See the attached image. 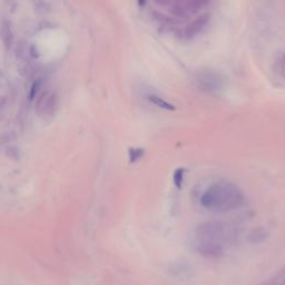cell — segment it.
I'll list each match as a JSON object with an SVG mask.
<instances>
[{
    "instance_id": "8",
    "label": "cell",
    "mask_w": 285,
    "mask_h": 285,
    "mask_svg": "<svg viewBox=\"0 0 285 285\" xmlns=\"http://www.w3.org/2000/svg\"><path fill=\"white\" fill-rule=\"evenodd\" d=\"M269 238V233L264 227H256L253 228L252 231L247 235V241L251 244H261L266 241Z\"/></svg>"
},
{
    "instance_id": "3",
    "label": "cell",
    "mask_w": 285,
    "mask_h": 285,
    "mask_svg": "<svg viewBox=\"0 0 285 285\" xmlns=\"http://www.w3.org/2000/svg\"><path fill=\"white\" fill-rule=\"evenodd\" d=\"M197 241L216 242V243H225L233 236L229 232V227L222 222L208 221L199 224L195 231Z\"/></svg>"
},
{
    "instance_id": "14",
    "label": "cell",
    "mask_w": 285,
    "mask_h": 285,
    "mask_svg": "<svg viewBox=\"0 0 285 285\" xmlns=\"http://www.w3.org/2000/svg\"><path fill=\"white\" fill-rule=\"evenodd\" d=\"M275 69L277 74L285 80V54H281L275 62Z\"/></svg>"
},
{
    "instance_id": "12",
    "label": "cell",
    "mask_w": 285,
    "mask_h": 285,
    "mask_svg": "<svg viewBox=\"0 0 285 285\" xmlns=\"http://www.w3.org/2000/svg\"><path fill=\"white\" fill-rule=\"evenodd\" d=\"M44 89L42 88V81L40 80V78H38V80H36L33 85H32V87H30V92H29V98L30 99H35L36 97L38 96V94L41 92V90Z\"/></svg>"
},
{
    "instance_id": "13",
    "label": "cell",
    "mask_w": 285,
    "mask_h": 285,
    "mask_svg": "<svg viewBox=\"0 0 285 285\" xmlns=\"http://www.w3.org/2000/svg\"><path fill=\"white\" fill-rule=\"evenodd\" d=\"M144 154H145V150L143 148H139V147L131 148L129 149V162L132 164L138 162L144 156Z\"/></svg>"
},
{
    "instance_id": "4",
    "label": "cell",
    "mask_w": 285,
    "mask_h": 285,
    "mask_svg": "<svg viewBox=\"0 0 285 285\" xmlns=\"http://www.w3.org/2000/svg\"><path fill=\"white\" fill-rule=\"evenodd\" d=\"M58 107V95L54 89L44 88L36 97V112L41 118L53 117Z\"/></svg>"
},
{
    "instance_id": "7",
    "label": "cell",
    "mask_w": 285,
    "mask_h": 285,
    "mask_svg": "<svg viewBox=\"0 0 285 285\" xmlns=\"http://www.w3.org/2000/svg\"><path fill=\"white\" fill-rule=\"evenodd\" d=\"M0 39H2L4 47L7 50H9L10 48L13 47L15 34L13 27H11V23L6 19H3L2 22H0Z\"/></svg>"
},
{
    "instance_id": "10",
    "label": "cell",
    "mask_w": 285,
    "mask_h": 285,
    "mask_svg": "<svg viewBox=\"0 0 285 285\" xmlns=\"http://www.w3.org/2000/svg\"><path fill=\"white\" fill-rule=\"evenodd\" d=\"M33 5L36 13L46 15L51 10L53 0H33Z\"/></svg>"
},
{
    "instance_id": "2",
    "label": "cell",
    "mask_w": 285,
    "mask_h": 285,
    "mask_svg": "<svg viewBox=\"0 0 285 285\" xmlns=\"http://www.w3.org/2000/svg\"><path fill=\"white\" fill-rule=\"evenodd\" d=\"M194 82L197 88L208 94H216L224 89L226 85V78L220 70L214 68H201L194 75Z\"/></svg>"
},
{
    "instance_id": "11",
    "label": "cell",
    "mask_w": 285,
    "mask_h": 285,
    "mask_svg": "<svg viewBox=\"0 0 285 285\" xmlns=\"http://www.w3.org/2000/svg\"><path fill=\"white\" fill-rule=\"evenodd\" d=\"M185 169L184 168H177L176 171L174 172L173 175V180H174V185L177 187L178 190L182 189V186L184 184V176H185Z\"/></svg>"
},
{
    "instance_id": "5",
    "label": "cell",
    "mask_w": 285,
    "mask_h": 285,
    "mask_svg": "<svg viewBox=\"0 0 285 285\" xmlns=\"http://www.w3.org/2000/svg\"><path fill=\"white\" fill-rule=\"evenodd\" d=\"M194 248H195L196 253L199 255L210 260H218L224 255V245L216 243V242L196 240Z\"/></svg>"
},
{
    "instance_id": "6",
    "label": "cell",
    "mask_w": 285,
    "mask_h": 285,
    "mask_svg": "<svg viewBox=\"0 0 285 285\" xmlns=\"http://www.w3.org/2000/svg\"><path fill=\"white\" fill-rule=\"evenodd\" d=\"M210 19H211L210 14H203L195 18V19H194L192 22H190L183 30V37L186 39H193L197 37V36L199 34H202L204 32V29L208 27Z\"/></svg>"
},
{
    "instance_id": "9",
    "label": "cell",
    "mask_w": 285,
    "mask_h": 285,
    "mask_svg": "<svg viewBox=\"0 0 285 285\" xmlns=\"http://www.w3.org/2000/svg\"><path fill=\"white\" fill-rule=\"evenodd\" d=\"M147 99L151 102V104L160 107L162 109H165V111H175V106L171 102L167 101L166 99H164L162 96H160L159 94H147Z\"/></svg>"
},
{
    "instance_id": "1",
    "label": "cell",
    "mask_w": 285,
    "mask_h": 285,
    "mask_svg": "<svg viewBox=\"0 0 285 285\" xmlns=\"http://www.w3.org/2000/svg\"><path fill=\"white\" fill-rule=\"evenodd\" d=\"M245 202L244 194L231 182H216L206 190L201 197V205L214 213H226L240 209Z\"/></svg>"
},
{
    "instance_id": "15",
    "label": "cell",
    "mask_w": 285,
    "mask_h": 285,
    "mask_svg": "<svg viewBox=\"0 0 285 285\" xmlns=\"http://www.w3.org/2000/svg\"><path fill=\"white\" fill-rule=\"evenodd\" d=\"M283 285H285V282H284V284H283Z\"/></svg>"
}]
</instances>
